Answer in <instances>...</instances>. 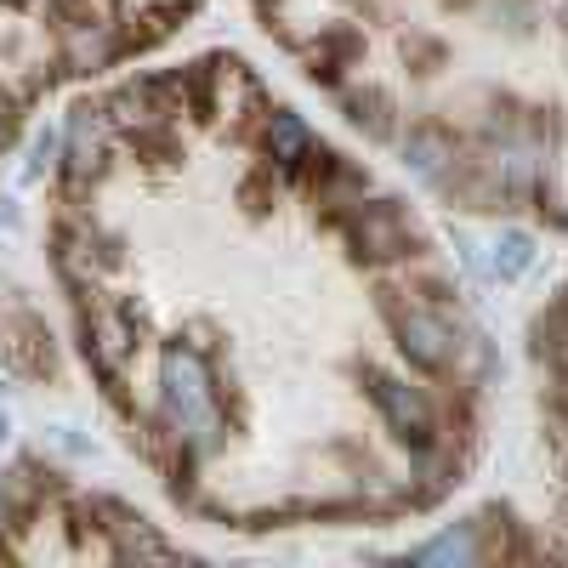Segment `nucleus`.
I'll use <instances>...</instances> for the list:
<instances>
[]
</instances>
